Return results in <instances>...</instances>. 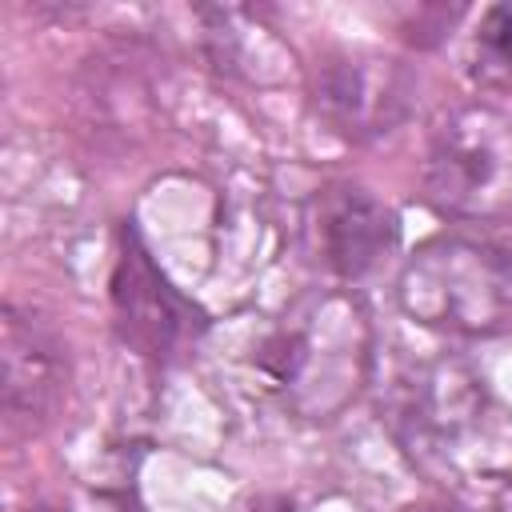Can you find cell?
Segmentation results:
<instances>
[{"instance_id":"6da1fadb","label":"cell","mask_w":512,"mask_h":512,"mask_svg":"<svg viewBox=\"0 0 512 512\" xmlns=\"http://www.w3.org/2000/svg\"><path fill=\"white\" fill-rule=\"evenodd\" d=\"M408 320L452 336H496L512 328V248L484 236H432L396 280Z\"/></svg>"},{"instance_id":"7a4b0ae2","label":"cell","mask_w":512,"mask_h":512,"mask_svg":"<svg viewBox=\"0 0 512 512\" xmlns=\"http://www.w3.org/2000/svg\"><path fill=\"white\" fill-rule=\"evenodd\" d=\"M260 368L300 416L340 412L368 372V316L352 296H316L300 304L264 340Z\"/></svg>"},{"instance_id":"3957f363","label":"cell","mask_w":512,"mask_h":512,"mask_svg":"<svg viewBox=\"0 0 512 512\" xmlns=\"http://www.w3.org/2000/svg\"><path fill=\"white\" fill-rule=\"evenodd\" d=\"M424 192L444 216L460 220L512 208V120L488 104L448 112L428 144Z\"/></svg>"},{"instance_id":"277c9868","label":"cell","mask_w":512,"mask_h":512,"mask_svg":"<svg viewBox=\"0 0 512 512\" xmlns=\"http://www.w3.org/2000/svg\"><path fill=\"white\" fill-rule=\"evenodd\" d=\"M108 300L120 344L148 364H172L208 328V316L164 276L132 220L116 232Z\"/></svg>"},{"instance_id":"5b68a950","label":"cell","mask_w":512,"mask_h":512,"mask_svg":"<svg viewBox=\"0 0 512 512\" xmlns=\"http://www.w3.org/2000/svg\"><path fill=\"white\" fill-rule=\"evenodd\" d=\"M72 360L60 332L32 308L8 300L0 312V412L4 436H40L64 408Z\"/></svg>"},{"instance_id":"8992f818","label":"cell","mask_w":512,"mask_h":512,"mask_svg":"<svg viewBox=\"0 0 512 512\" xmlns=\"http://www.w3.org/2000/svg\"><path fill=\"white\" fill-rule=\"evenodd\" d=\"M416 104V76L380 52H332L312 72V112L348 144L396 132Z\"/></svg>"},{"instance_id":"52a82bcc","label":"cell","mask_w":512,"mask_h":512,"mask_svg":"<svg viewBox=\"0 0 512 512\" xmlns=\"http://www.w3.org/2000/svg\"><path fill=\"white\" fill-rule=\"evenodd\" d=\"M316 240L340 280H360L396 248L400 216L364 184L332 180L316 196Z\"/></svg>"},{"instance_id":"ba28073f","label":"cell","mask_w":512,"mask_h":512,"mask_svg":"<svg viewBox=\"0 0 512 512\" xmlns=\"http://www.w3.org/2000/svg\"><path fill=\"white\" fill-rule=\"evenodd\" d=\"M484 412V380H476L464 364H432L416 376L400 404V432L420 448H448L460 440Z\"/></svg>"},{"instance_id":"9c48e42d","label":"cell","mask_w":512,"mask_h":512,"mask_svg":"<svg viewBox=\"0 0 512 512\" xmlns=\"http://www.w3.org/2000/svg\"><path fill=\"white\" fill-rule=\"evenodd\" d=\"M476 80L492 92H512V4H492L476 32Z\"/></svg>"},{"instance_id":"30bf717a","label":"cell","mask_w":512,"mask_h":512,"mask_svg":"<svg viewBox=\"0 0 512 512\" xmlns=\"http://www.w3.org/2000/svg\"><path fill=\"white\" fill-rule=\"evenodd\" d=\"M420 512H484V508H472L464 500H436V504H424Z\"/></svg>"},{"instance_id":"8fae6325","label":"cell","mask_w":512,"mask_h":512,"mask_svg":"<svg viewBox=\"0 0 512 512\" xmlns=\"http://www.w3.org/2000/svg\"><path fill=\"white\" fill-rule=\"evenodd\" d=\"M252 512H296V504H292L288 496H268V500H260Z\"/></svg>"},{"instance_id":"7c38bea8","label":"cell","mask_w":512,"mask_h":512,"mask_svg":"<svg viewBox=\"0 0 512 512\" xmlns=\"http://www.w3.org/2000/svg\"><path fill=\"white\" fill-rule=\"evenodd\" d=\"M28 512H64V508H56V504H36V508H28Z\"/></svg>"}]
</instances>
